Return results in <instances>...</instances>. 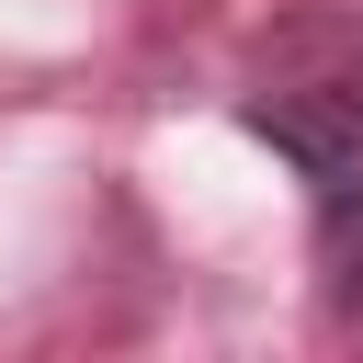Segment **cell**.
Listing matches in <instances>:
<instances>
[{
	"label": "cell",
	"mask_w": 363,
	"mask_h": 363,
	"mask_svg": "<svg viewBox=\"0 0 363 363\" xmlns=\"http://www.w3.org/2000/svg\"><path fill=\"white\" fill-rule=\"evenodd\" d=\"M238 125L272 159H295L318 193L363 182V23H295L272 45V68L250 79Z\"/></svg>",
	"instance_id": "6da1fadb"
},
{
	"label": "cell",
	"mask_w": 363,
	"mask_h": 363,
	"mask_svg": "<svg viewBox=\"0 0 363 363\" xmlns=\"http://www.w3.org/2000/svg\"><path fill=\"white\" fill-rule=\"evenodd\" d=\"M318 295L363 329V182L318 193Z\"/></svg>",
	"instance_id": "7a4b0ae2"
}]
</instances>
